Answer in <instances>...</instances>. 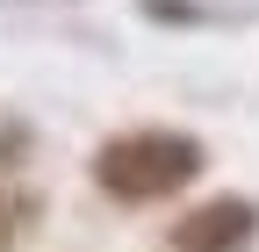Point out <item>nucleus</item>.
Returning a JSON list of instances; mask_svg holds the SVG:
<instances>
[{
    "mask_svg": "<svg viewBox=\"0 0 259 252\" xmlns=\"http://www.w3.org/2000/svg\"><path fill=\"white\" fill-rule=\"evenodd\" d=\"M209 166V144L187 137V130H166V122H144V130H115L94 144L87 159V180L94 195L115 202V209H151V202H173L187 195Z\"/></svg>",
    "mask_w": 259,
    "mask_h": 252,
    "instance_id": "f257e3e1",
    "label": "nucleus"
},
{
    "mask_svg": "<svg viewBox=\"0 0 259 252\" xmlns=\"http://www.w3.org/2000/svg\"><path fill=\"white\" fill-rule=\"evenodd\" d=\"M252 238H259V202H245V195H209V202H194L187 216H173L166 252H245Z\"/></svg>",
    "mask_w": 259,
    "mask_h": 252,
    "instance_id": "f03ea898",
    "label": "nucleus"
},
{
    "mask_svg": "<svg viewBox=\"0 0 259 252\" xmlns=\"http://www.w3.org/2000/svg\"><path fill=\"white\" fill-rule=\"evenodd\" d=\"M36 231H44V195H36L29 180L0 187V252H29Z\"/></svg>",
    "mask_w": 259,
    "mask_h": 252,
    "instance_id": "7ed1b4c3",
    "label": "nucleus"
},
{
    "mask_svg": "<svg viewBox=\"0 0 259 252\" xmlns=\"http://www.w3.org/2000/svg\"><path fill=\"white\" fill-rule=\"evenodd\" d=\"M36 144H44L36 115H22V108H0V187H15V180L29 173V159H36Z\"/></svg>",
    "mask_w": 259,
    "mask_h": 252,
    "instance_id": "20e7f679",
    "label": "nucleus"
}]
</instances>
